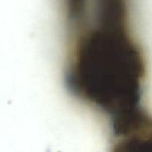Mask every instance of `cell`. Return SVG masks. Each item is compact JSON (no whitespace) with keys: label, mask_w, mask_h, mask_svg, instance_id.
Returning a JSON list of instances; mask_svg holds the SVG:
<instances>
[{"label":"cell","mask_w":152,"mask_h":152,"mask_svg":"<svg viewBox=\"0 0 152 152\" xmlns=\"http://www.w3.org/2000/svg\"><path fill=\"white\" fill-rule=\"evenodd\" d=\"M93 25L74 48L66 75L68 88L111 116L112 126L142 115L145 68L139 47L126 25L104 21Z\"/></svg>","instance_id":"cell-1"}]
</instances>
